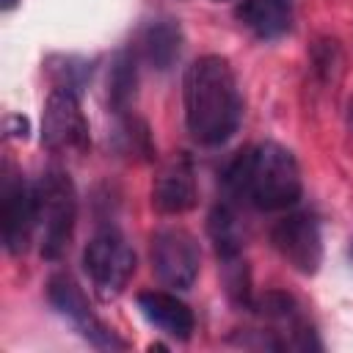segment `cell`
<instances>
[{"instance_id": "6da1fadb", "label": "cell", "mask_w": 353, "mask_h": 353, "mask_svg": "<svg viewBox=\"0 0 353 353\" xmlns=\"http://www.w3.org/2000/svg\"><path fill=\"white\" fill-rule=\"evenodd\" d=\"M182 99L185 124L196 143L221 146L237 132L243 119V97L234 69L223 55H201L188 66Z\"/></svg>"}, {"instance_id": "7a4b0ae2", "label": "cell", "mask_w": 353, "mask_h": 353, "mask_svg": "<svg viewBox=\"0 0 353 353\" xmlns=\"http://www.w3.org/2000/svg\"><path fill=\"white\" fill-rule=\"evenodd\" d=\"M223 188L229 199H245L262 212L295 207L303 193L295 154L276 141L237 152V157L223 171Z\"/></svg>"}, {"instance_id": "3957f363", "label": "cell", "mask_w": 353, "mask_h": 353, "mask_svg": "<svg viewBox=\"0 0 353 353\" xmlns=\"http://www.w3.org/2000/svg\"><path fill=\"white\" fill-rule=\"evenodd\" d=\"M36 221L41 256L55 262L66 254L77 221V190L63 168H47L36 182Z\"/></svg>"}, {"instance_id": "277c9868", "label": "cell", "mask_w": 353, "mask_h": 353, "mask_svg": "<svg viewBox=\"0 0 353 353\" xmlns=\"http://www.w3.org/2000/svg\"><path fill=\"white\" fill-rule=\"evenodd\" d=\"M83 268L91 279L97 298L116 301L135 273V251L119 229L108 226L88 240L83 251Z\"/></svg>"}, {"instance_id": "5b68a950", "label": "cell", "mask_w": 353, "mask_h": 353, "mask_svg": "<svg viewBox=\"0 0 353 353\" xmlns=\"http://www.w3.org/2000/svg\"><path fill=\"white\" fill-rule=\"evenodd\" d=\"M88 143V119L77 94L55 85L41 110V146L55 154H83Z\"/></svg>"}, {"instance_id": "8992f818", "label": "cell", "mask_w": 353, "mask_h": 353, "mask_svg": "<svg viewBox=\"0 0 353 353\" xmlns=\"http://www.w3.org/2000/svg\"><path fill=\"white\" fill-rule=\"evenodd\" d=\"M47 301L52 303V309L58 314H63L77 331L83 339H88L94 347L99 350H124L127 342L119 339L91 309L85 292L80 290V284L69 276V273H55L50 281H47Z\"/></svg>"}, {"instance_id": "52a82bcc", "label": "cell", "mask_w": 353, "mask_h": 353, "mask_svg": "<svg viewBox=\"0 0 353 353\" xmlns=\"http://www.w3.org/2000/svg\"><path fill=\"white\" fill-rule=\"evenodd\" d=\"M149 256H152L154 276L171 290H190L193 281L199 279L201 254H199L196 237L179 226L154 232Z\"/></svg>"}, {"instance_id": "ba28073f", "label": "cell", "mask_w": 353, "mask_h": 353, "mask_svg": "<svg viewBox=\"0 0 353 353\" xmlns=\"http://www.w3.org/2000/svg\"><path fill=\"white\" fill-rule=\"evenodd\" d=\"M0 226H3V245L14 256L28 251L33 232L39 229L36 185L25 182L22 174H11L8 168L0 188Z\"/></svg>"}, {"instance_id": "9c48e42d", "label": "cell", "mask_w": 353, "mask_h": 353, "mask_svg": "<svg viewBox=\"0 0 353 353\" xmlns=\"http://www.w3.org/2000/svg\"><path fill=\"white\" fill-rule=\"evenodd\" d=\"M270 243L279 256L298 273L314 276L323 265L320 223L312 212H290L270 229Z\"/></svg>"}, {"instance_id": "30bf717a", "label": "cell", "mask_w": 353, "mask_h": 353, "mask_svg": "<svg viewBox=\"0 0 353 353\" xmlns=\"http://www.w3.org/2000/svg\"><path fill=\"white\" fill-rule=\"evenodd\" d=\"M199 201L196 171L185 152L168 157L152 179V207L160 215H182Z\"/></svg>"}, {"instance_id": "8fae6325", "label": "cell", "mask_w": 353, "mask_h": 353, "mask_svg": "<svg viewBox=\"0 0 353 353\" xmlns=\"http://www.w3.org/2000/svg\"><path fill=\"white\" fill-rule=\"evenodd\" d=\"M138 309L163 334L179 339V342H188L193 336V328H196L193 309L185 301H179L176 295L163 292V290L138 292Z\"/></svg>"}, {"instance_id": "7c38bea8", "label": "cell", "mask_w": 353, "mask_h": 353, "mask_svg": "<svg viewBox=\"0 0 353 353\" xmlns=\"http://www.w3.org/2000/svg\"><path fill=\"white\" fill-rule=\"evenodd\" d=\"M182 28L176 19H152L146 22V28L141 30V39H138V50H141V58L157 69V72H168L179 55H182Z\"/></svg>"}, {"instance_id": "4fadbf2b", "label": "cell", "mask_w": 353, "mask_h": 353, "mask_svg": "<svg viewBox=\"0 0 353 353\" xmlns=\"http://www.w3.org/2000/svg\"><path fill=\"white\" fill-rule=\"evenodd\" d=\"M237 19L262 41L279 39L292 28V0H243Z\"/></svg>"}, {"instance_id": "5bb4252c", "label": "cell", "mask_w": 353, "mask_h": 353, "mask_svg": "<svg viewBox=\"0 0 353 353\" xmlns=\"http://www.w3.org/2000/svg\"><path fill=\"white\" fill-rule=\"evenodd\" d=\"M138 91V55L132 50H119L110 61L108 72V102L121 116L130 113V105L135 102Z\"/></svg>"}, {"instance_id": "9a60e30c", "label": "cell", "mask_w": 353, "mask_h": 353, "mask_svg": "<svg viewBox=\"0 0 353 353\" xmlns=\"http://www.w3.org/2000/svg\"><path fill=\"white\" fill-rule=\"evenodd\" d=\"M207 232H210V240L221 262H234L243 256V229H240L237 212L229 204L212 207L207 218Z\"/></svg>"}, {"instance_id": "2e32d148", "label": "cell", "mask_w": 353, "mask_h": 353, "mask_svg": "<svg viewBox=\"0 0 353 353\" xmlns=\"http://www.w3.org/2000/svg\"><path fill=\"white\" fill-rule=\"evenodd\" d=\"M116 143L121 154L130 157H141V160H152L154 157V146H152V135L143 119L121 113L119 127H116Z\"/></svg>"}, {"instance_id": "e0dca14e", "label": "cell", "mask_w": 353, "mask_h": 353, "mask_svg": "<svg viewBox=\"0 0 353 353\" xmlns=\"http://www.w3.org/2000/svg\"><path fill=\"white\" fill-rule=\"evenodd\" d=\"M6 130H8L14 138H28V119H22V116H8V119H6Z\"/></svg>"}, {"instance_id": "ac0fdd59", "label": "cell", "mask_w": 353, "mask_h": 353, "mask_svg": "<svg viewBox=\"0 0 353 353\" xmlns=\"http://www.w3.org/2000/svg\"><path fill=\"white\" fill-rule=\"evenodd\" d=\"M17 6V0H3V11H11Z\"/></svg>"}, {"instance_id": "d6986e66", "label": "cell", "mask_w": 353, "mask_h": 353, "mask_svg": "<svg viewBox=\"0 0 353 353\" xmlns=\"http://www.w3.org/2000/svg\"><path fill=\"white\" fill-rule=\"evenodd\" d=\"M347 259H350V265H353V237H350V243H347Z\"/></svg>"}, {"instance_id": "ffe728a7", "label": "cell", "mask_w": 353, "mask_h": 353, "mask_svg": "<svg viewBox=\"0 0 353 353\" xmlns=\"http://www.w3.org/2000/svg\"><path fill=\"white\" fill-rule=\"evenodd\" d=\"M350 121H353V99H350Z\"/></svg>"}, {"instance_id": "44dd1931", "label": "cell", "mask_w": 353, "mask_h": 353, "mask_svg": "<svg viewBox=\"0 0 353 353\" xmlns=\"http://www.w3.org/2000/svg\"><path fill=\"white\" fill-rule=\"evenodd\" d=\"M218 3H221V0H218Z\"/></svg>"}]
</instances>
